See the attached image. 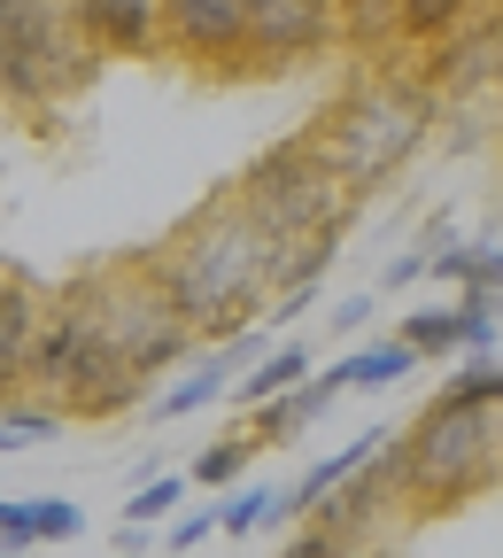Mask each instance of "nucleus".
Here are the masks:
<instances>
[{
	"label": "nucleus",
	"instance_id": "aec40b11",
	"mask_svg": "<svg viewBox=\"0 0 503 558\" xmlns=\"http://www.w3.org/2000/svg\"><path fill=\"white\" fill-rule=\"evenodd\" d=\"M410 349H418V365L426 357H457L465 349V303H434V311H410L403 326H395Z\"/></svg>",
	"mask_w": 503,
	"mask_h": 558
},
{
	"label": "nucleus",
	"instance_id": "393cba45",
	"mask_svg": "<svg viewBox=\"0 0 503 558\" xmlns=\"http://www.w3.org/2000/svg\"><path fill=\"white\" fill-rule=\"evenodd\" d=\"M248 465H256V442H248V435H241V427H233V435H225V442H209V450H201V458H194V465H186V473H194V481H201V488H233V481H241V473H248Z\"/></svg>",
	"mask_w": 503,
	"mask_h": 558
},
{
	"label": "nucleus",
	"instance_id": "2f4dec72",
	"mask_svg": "<svg viewBox=\"0 0 503 558\" xmlns=\"http://www.w3.org/2000/svg\"><path fill=\"white\" fill-rule=\"evenodd\" d=\"M139 550H156V527L148 520H116L109 527V558H139Z\"/></svg>",
	"mask_w": 503,
	"mask_h": 558
},
{
	"label": "nucleus",
	"instance_id": "ddd939ff",
	"mask_svg": "<svg viewBox=\"0 0 503 558\" xmlns=\"http://www.w3.org/2000/svg\"><path fill=\"white\" fill-rule=\"evenodd\" d=\"M70 24H78L109 62H148L163 54V0H62Z\"/></svg>",
	"mask_w": 503,
	"mask_h": 558
},
{
	"label": "nucleus",
	"instance_id": "423d86ee",
	"mask_svg": "<svg viewBox=\"0 0 503 558\" xmlns=\"http://www.w3.org/2000/svg\"><path fill=\"white\" fill-rule=\"evenodd\" d=\"M233 194L248 202V218H263L279 241L286 233H318V226H348V209H356V194L310 148V132L303 140H279V148H263V156H248V171L233 179Z\"/></svg>",
	"mask_w": 503,
	"mask_h": 558
},
{
	"label": "nucleus",
	"instance_id": "9d476101",
	"mask_svg": "<svg viewBox=\"0 0 503 558\" xmlns=\"http://www.w3.org/2000/svg\"><path fill=\"white\" fill-rule=\"evenodd\" d=\"M163 47H171V54H186L201 78L241 86L248 0H163Z\"/></svg>",
	"mask_w": 503,
	"mask_h": 558
},
{
	"label": "nucleus",
	"instance_id": "6ab92c4d",
	"mask_svg": "<svg viewBox=\"0 0 503 558\" xmlns=\"http://www.w3.org/2000/svg\"><path fill=\"white\" fill-rule=\"evenodd\" d=\"M70 427V411L62 403H47V396H9V403H0V450H39V442H54Z\"/></svg>",
	"mask_w": 503,
	"mask_h": 558
},
{
	"label": "nucleus",
	"instance_id": "f3484780",
	"mask_svg": "<svg viewBox=\"0 0 503 558\" xmlns=\"http://www.w3.org/2000/svg\"><path fill=\"white\" fill-rule=\"evenodd\" d=\"M410 373H418V349H410L403 333H388V341H356L348 357H333V365H326L333 396H356V388H395V380H410Z\"/></svg>",
	"mask_w": 503,
	"mask_h": 558
},
{
	"label": "nucleus",
	"instance_id": "a878e982",
	"mask_svg": "<svg viewBox=\"0 0 503 558\" xmlns=\"http://www.w3.org/2000/svg\"><path fill=\"white\" fill-rule=\"evenodd\" d=\"M333 9H341V39H356V47L395 39V0H333Z\"/></svg>",
	"mask_w": 503,
	"mask_h": 558
},
{
	"label": "nucleus",
	"instance_id": "dca6fc26",
	"mask_svg": "<svg viewBox=\"0 0 503 558\" xmlns=\"http://www.w3.org/2000/svg\"><path fill=\"white\" fill-rule=\"evenodd\" d=\"M86 505L70 497H0V550H47V543H78Z\"/></svg>",
	"mask_w": 503,
	"mask_h": 558
},
{
	"label": "nucleus",
	"instance_id": "5701e85b",
	"mask_svg": "<svg viewBox=\"0 0 503 558\" xmlns=\"http://www.w3.org/2000/svg\"><path fill=\"white\" fill-rule=\"evenodd\" d=\"M442 396H457V403H503V357H495V349H465L457 373L442 380Z\"/></svg>",
	"mask_w": 503,
	"mask_h": 558
},
{
	"label": "nucleus",
	"instance_id": "b1692460",
	"mask_svg": "<svg viewBox=\"0 0 503 558\" xmlns=\"http://www.w3.org/2000/svg\"><path fill=\"white\" fill-rule=\"evenodd\" d=\"M179 505H186V473H139V488L124 497V520H148V527H163Z\"/></svg>",
	"mask_w": 503,
	"mask_h": 558
},
{
	"label": "nucleus",
	"instance_id": "f03ea898",
	"mask_svg": "<svg viewBox=\"0 0 503 558\" xmlns=\"http://www.w3.org/2000/svg\"><path fill=\"white\" fill-rule=\"evenodd\" d=\"M403 450V512L410 520H457L503 481V403H457L434 396L410 427L395 435Z\"/></svg>",
	"mask_w": 503,
	"mask_h": 558
},
{
	"label": "nucleus",
	"instance_id": "9b49d317",
	"mask_svg": "<svg viewBox=\"0 0 503 558\" xmlns=\"http://www.w3.org/2000/svg\"><path fill=\"white\" fill-rule=\"evenodd\" d=\"M263 349H271V341H263L256 326L225 333L218 349L201 341L194 357H186V365H179V373H171V380L156 388L148 418H156V427H179V418H194V411H209V403H225V396H233V380H241V373H248V365L263 357Z\"/></svg>",
	"mask_w": 503,
	"mask_h": 558
},
{
	"label": "nucleus",
	"instance_id": "7ed1b4c3",
	"mask_svg": "<svg viewBox=\"0 0 503 558\" xmlns=\"http://www.w3.org/2000/svg\"><path fill=\"white\" fill-rule=\"evenodd\" d=\"M434 132V94L410 78H356L333 94V109L310 124V148L326 156V171L365 202L372 186H388Z\"/></svg>",
	"mask_w": 503,
	"mask_h": 558
},
{
	"label": "nucleus",
	"instance_id": "6e6552de",
	"mask_svg": "<svg viewBox=\"0 0 503 558\" xmlns=\"http://www.w3.org/2000/svg\"><path fill=\"white\" fill-rule=\"evenodd\" d=\"M303 520H318V527L333 535V550H365L380 527L410 520V512H403V450H395V435H388L365 465H356L341 488H326Z\"/></svg>",
	"mask_w": 503,
	"mask_h": 558
},
{
	"label": "nucleus",
	"instance_id": "c756f323",
	"mask_svg": "<svg viewBox=\"0 0 503 558\" xmlns=\"http://www.w3.org/2000/svg\"><path fill=\"white\" fill-rule=\"evenodd\" d=\"M372 311H380V288L341 295V303H333V333H365V326H372Z\"/></svg>",
	"mask_w": 503,
	"mask_h": 558
},
{
	"label": "nucleus",
	"instance_id": "f257e3e1",
	"mask_svg": "<svg viewBox=\"0 0 503 558\" xmlns=\"http://www.w3.org/2000/svg\"><path fill=\"white\" fill-rule=\"evenodd\" d=\"M271 248H279V233L263 218H248V202L218 194V202H201L171 241H156L139 264H148L163 303L201 341H225V333L256 326L263 303H271Z\"/></svg>",
	"mask_w": 503,
	"mask_h": 558
},
{
	"label": "nucleus",
	"instance_id": "39448f33",
	"mask_svg": "<svg viewBox=\"0 0 503 558\" xmlns=\"http://www.w3.org/2000/svg\"><path fill=\"white\" fill-rule=\"evenodd\" d=\"M62 295H70V303H78V311L124 349V365H132L139 380H171V373L194 357V349H201V333L163 303V288L148 279V264H139V256H132V264L78 271Z\"/></svg>",
	"mask_w": 503,
	"mask_h": 558
},
{
	"label": "nucleus",
	"instance_id": "4be33fe9",
	"mask_svg": "<svg viewBox=\"0 0 503 558\" xmlns=\"http://www.w3.org/2000/svg\"><path fill=\"white\" fill-rule=\"evenodd\" d=\"M271 497H279L271 481H248V488H233V497L218 505V535H225V543H256V535L271 527Z\"/></svg>",
	"mask_w": 503,
	"mask_h": 558
},
{
	"label": "nucleus",
	"instance_id": "f8f14e48",
	"mask_svg": "<svg viewBox=\"0 0 503 558\" xmlns=\"http://www.w3.org/2000/svg\"><path fill=\"white\" fill-rule=\"evenodd\" d=\"M503 70V16H465L457 32L426 39V94H450V101H473L488 78Z\"/></svg>",
	"mask_w": 503,
	"mask_h": 558
},
{
	"label": "nucleus",
	"instance_id": "4468645a",
	"mask_svg": "<svg viewBox=\"0 0 503 558\" xmlns=\"http://www.w3.org/2000/svg\"><path fill=\"white\" fill-rule=\"evenodd\" d=\"M326 411H333V380L310 373V380H295V388H279V396L248 403V411H241V435H248L256 450H286V442H303Z\"/></svg>",
	"mask_w": 503,
	"mask_h": 558
},
{
	"label": "nucleus",
	"instance_id": "1a4fd4ad",
	"mask_svg": "<svg viewBox=\"0 0 503 558\" xmlns=\"http://www.w3.org/2000/svg\"><path fill=\"white\" fill-rule=\"evenodd\" d=\"M341 39L333 0H248V47H241V78H286V70L318 62Z\"/></svg>",
	"mask_w": 503,
	"mask_h": 558
},
{
	"label": "nucleus",
	"instance_id": "c85d7f7f",
	"mask_svg": "<svg viewBox=\"0 0 503 558\" xmlns=\"http://www.w3.org/2000/svg\"><path fill=\"white\" fill-rule=\"evenodd\" d=\"M418 279H426V248H403V256H388V264H380L372 288H380V295H403V288H418Z\"/></svg>",
	"mask_w": 503,
	"mask_h": 558
},
{
	"label": "nucleus",
	"instance_id": "2eb2a0df",
	"mask_svg": "<svg viewBox=\"0 0 503 558\" xmlns=\"http://www.w3.org/2000/svg\"><path fill=\"white\" fill-rule=\"evenodd\" d=\"M39 288L16 271H0V403L32 388V333H39Z\"/></svg>",
	"mask_w": 503,
	"mask_h": 558
},
{
	"label": "nucleus",
	"instance_id": "bb28decb",
	"mask_svg": "<svg viewBox=\"0 0 503 558\" xmlns=\"http://www.w3.org/2000/svg\"><path fill=\"white\" fill-rule=\"evenodd\" d=\"M457 288L503 295V241H495V233H465V279H457Z\"/></svg>",
	"mask_w": 503,
	"mask_h": 558
},
{
	"label": "nucleus",
	"instance_id": "412c9836",
	"mask_svg": "<svg viewBox=\"0 0 503 558\" xmlns=\"http://www.w3.org/2000/svg\"><path fill=\"white\" fill-rule=\"evenodd\" d=\"M473 16V0H395V39L426 47V39H442Z\"/></svg>",
	"mask_w": 503,
	"mask_h": 558
},
{
	"label": "nucleus",
	"instance_id": "a211bd4d",
	"mask_svg": "<svg viewBox=\"0 0 503 558\" xmlns=\"http://www.w3.org/2000/svg\"><path fill=\"white\" fill-rule=\"evenodd\" d=\"M295 380H310V341H271L263 357L233 380V403L248 411V403H263V396H279V388H295Z\"/></svg>",
	"mask_w": 503,
	"mask_h": 558
},
{
	"label": "nucleus",
	"instance_id": "20e7f679",
	"mask_svg": "<svg viewBox=\"0 0 503 558\" xmlns=\"http://www.w3.org/2000/svg\"><path fill=\"white\" fill-rule=\"evenodd\" d=\"M156 380H139L124 365V349L70 303L54 295L39 311V333H32V396L62 403L70 418H124L132 403H148Z\"/></svg>",
	"mask_w": 503,
	"mask_h": 558
},
{
	"label": "nucleus",
	"instance_id": "7c9ffc66",
	"mask_svg": "<svg viewBox=\"0 0 503 558\" xmlns=\"http://www.w3.org/2000/svg\"><path fill=\"white\" fill-rule=\"evenodd\" d=\"M318 288H326V279H303V288H279V295H271L263 311H271V318L286 326V318H303V311H318Z\"/></svg>",
	"mask_w": 503,
	"mask_h": 558
},
{
	"label": "nucleus",
	"instance_id": "0eeeda50",
	"mask_svg": "<svg viewBox=\"0 0 503 558\" xmlns=\"http://www.w3.org/2000/svg\"><path fill=\"white\" fill-rule=\"evenodd\" d=\"M101 70H109V54L70 24L62 0H39L32 39H24V62H16V78L0 86V101H9V109H54L70 94H94Z\"/></svg>",
	"mask_w": 503,
	"mask_h": 558
},
{
	"label": "nucleus",
	"instance_id": "cd10ccee",
	"mask_svg": "<svg viewBox=\"0 0 503 558\" xmlns=\"http://www.w3.org/2000/svg\"><path fill=\"white\" fill-rule=\"evenodd\" d=\"M201 543H218V512H171V520L156 527V550H171V558H186V550H201Z\"/></svg>",
	"mask_w": 503,
	"mask_h": 558
}]
</instances>
